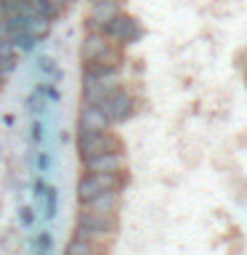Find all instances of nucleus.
I'll return each instance as SVG.
<instances>
[{"label": "nucleus", "mask_w": 247, "mask_h": 255, "mask_svg": "<svg viewBox=\"0 0 247 255\" xmlns=\"http://www.w3.org/2000/svg\"><path fill=\"white\" fill-rule=\"evenodd\" d=\"M104 35H107L115 45L120 48H125V45H133V43H138V40L143 37V27H141V21L135 19V16L130 13H125V11H120L115 13L112 19L104 24Z\"/></svg>", "instance_id": "f257e3e1"}, {"label": "nucleus", "mask_w": 247, "mask_h": 255, "mask_svg": "<svg viewBox=\"0 0 247 255\" xmlns=\"http://www.w3.org/2000/svg\"><path fill=\"white\" fill-rule=\"evenodd\" d=\"M125 183V173H83L77 181V202L85 205L88 199H93L96 194L107 189H120Z\"/></svg>", "instance_id": "f03ea898"}, {"label": "nucleus", "mask_w": 247, "mask_h": 255, "mask_svg": "<svg viewBox=\"0 0 247 255\" xmlns=\"http://www.w3.org/2000/svg\"><path fill=\"white\" fill-rule=\"evenodd\" d=\"M104 151H123V141L112 130H93V133H77V154L80 159H91Z\"/></svg>", "instance_id": "7ed1b4c3"}, {"label": "nucleus", "mask_w": 247, "mask_h": 255, "mask_svg": "<svg viewBox=\"0 0 247 255\" xmlns=\"http://www.w3.org/2000/svg\"><path fill=\"white\" fill-rule=\"evenodd\" d=\"M99 107L104 109V115L109 117V123L117 125V123H125V120L133 117L135 99H133V93L127 91V88L117 85V88H112V91L107 93V99H104Z\"/></svg>", "instance_id": "20e7f679"}, {"label": "nucleus", "mask_w": 247, "mask_h": 255, "mask_svg": "<svg viewBox=\"0 0 247 255\" xmlns=\"http://www.w3.org/2000/svg\"><path fill=\"white\" fill-rule=\"evenodd\" d=\"M112 123L109 117L104 115V109L99 104H88L83 101L80 107V115H77V133H93V130H109Z\"/></svg>", "instance_id": "39448f33"}, {"label": "nucleus", "mask_w": 247, "mask_h": 255, "mask_svg": "<svg viewBox=\"0 0 247 255\" xmlns=\"http://www.w3.org/2000/svg\"><path fill=\"white\" fill-rule=\"evenodd\" d=\"M83 167L88 173H125L127 157L125 151H104L91 159H83Z\"/></svg>", "instance_id": "423d86ee"}, {"label": "nucleus", "mask_w": 247, "mask_h": 255, "mask_svg": "<svg viewBox=\"0 0 247 255\" xmlns=\"http://www.w3.org/2000/svg\"><path fill=\"white\" fill-rule=\"evenodd\" d=\"M120 11H123L120 0H99V3H91V11H88V19H85L88 32H101L104 24Z\"/></svg>", "instance_id": "0eeeda50"}, {"label": "nucleus", "mask_w": 247, "mask_h": 255, "mask_svg": "<svg viewBox=\"0 0 247 255\" xmlns=\"http://www.w3.org/2000/svg\"><path fill=\"white\" fill-rule=\"evenodd\" d=\"M112 45H115V43H112V40L104 35V32H88L85 40L80 43V59H83V64H88V61H99Z\"/></svg>", "instance_id": "6e6552de"}, {"label": "nucleus", "mask_w": 247, "mask_h": 255, "mask_svg": "<svg viewBox=\"0 0 247 255\" xmlns=\"http://www.w3.org/2000/svg\"><path fill=\"white\" fill-rule=\"evenodd\" d=\"M77 226L99 229V231H117V213H99V210L80 207V213H77Z\"/></svg>", "instance_id": "1a4fd4ad"}, {"label": "nucleus", "mask_w": 247, "mask_h": 255, "mask_svg": "<svg viewBox=\"0 0 247 255\" xmlns=\"http://www.w3.org/2000/svg\"><path fill=\"white\" fill-rule=\"evenodd\" d=\"M19 27L27 32V35L43 40L51 35V27H53V19H48L43 13H29V16H19Z\"/></svg>", "instance_id": "9d476101"}, {"label": "nucleus", "mask_w": 247, "mask_h": 255, "mask_svg": "<svg viewBox=\"0 0 247 255\" xmlns=\"http://www.w3.org/2000/svg\"><path fill=\"white\" fill-rule=\"evenodd\" d=\"M80 207H88V210H99V213H117L120 207V189H107L101 194H96L93 199H88L85 205Z\"/></svg>", "instance_id": "9b49d317"}, {"label": "nucleus", "mask_w": 247, "mask_h": 255, "mask_svg": "<svg viewBox=\"0 0 247 255\" xmlns=\"http://www.w3.org/2000/svg\"><path fill=\"white\" fill-rule=\"evenodd\" d=\"M112 91L109 85H104L99 77L88 75V72H83V101L88 104H101L104 99H107V93Z\"/></svg>", "instance_id": "f8f14e48"}, {"label": "nucleus", "mask_w": 247, "mask_h": 255, "mask_svg": "<svg viewBox=\"0 0 247 255\" xmlns=\"http://www.w3.org/2000/svg\"><path fill=\"white\" fill-rule=\"evenodd\" d=\"M75 237H77V239H85V242H91V245L104 247V250H107V245L115 239V231H99V229L77 226V229H75Z\"/></svg>", "instance_id": "ddd939ff"}, {"label": "nucleus", "mask_w": 247, "mask_h": 255, "mask_svg": "<svg viewBox=\"0 0 247 255\" xmlns=\"http://www.w3.org/2000/svg\"><path fill=\"white\" fill-rule=\"evenodd\" d=\"M64 255H104V247H96L91 242H85V239H72V242L67 245V250H64Z\"/></svg>", "instance_id": "4468645a"}, {"label": "nucleus", "mask_w": 247, "mask_h": 255, "mask_svg": "<svg viewBox=\"0 0 247 255\" xmlns=\"http://www.w3.org/2000/svg\"><path fill=\"white\" fill-rule=\"evenodd\" d=\"M0 3H3L5 16H29V13H35L32 5H29V0H0Z\"/></svg>", "instance_id": "2eb2a0df"}, {"label": "nucleus", "mask_w": 247, "mask_h": 255, "mask_svg": "<svg viewBox=\"0 0 247 255\" xmlns=\"http://www.w3.org/2000/svg\"><path fill=\"white\" fill-rule=\"evenodd\" d=\"M43 197H45V218L51 221V218H56V213H59V189L48 186Z\"/></svg>", "instance_id": "dca6fc26"}, {"label": "nucleus", "mask_w": 247, "mask_h": 255, "mask_svg": "<svg viewBox=\"0 0 247 255\" xmlns=\"http://www.w3.org/2000/svg\"><path fill=\"white\" fill-rule=\"evenodd\" d=\"M37 64H40V69H43L45 75H51V83H59V80H61V69L56 67V61H53V59L43 56V59H40Z\"/></svg>", "instance_id": "f3484780"}, {"label": "nucleus", "mask_w": 247, "mask_h": 255, "mask_svg": "<svg viewBox=\"0 0 247 255\" xmlns=\"http://www.w3.org/2000/svg\"><path fill=\"white\" fill-rule=\"evenodd\" d=\"M48 5V13H51V19H59V16L69 8V0H45Z\"/></svg>", "instance_id": "a211bd4d"}, {"label": "nucleus", "mask_w": 247, "mask_h": 255, "mask_svg": "<svg viewBox=\"0 0 247 255\" xmlns=\"http://www.w3.org/2000/svg\"><path fill=\"white\" fill-rule=\"evenodd\" d=\"M32 247H37V250L51 253V247H53V237L48 234V231H40V234L35 237V242H32Z\"/></svg>", "instance_id": "6ab92c4d"}, {"label": "nucleus", "mask_w": 247, "mask_h": 255, "mask_svg": "<svg viewBox=\"0 0 247 255\" xmlns=\"http://www.w3.org/2000/svg\"><path fill=\"white\" fill-rule=\"evenodd\" d=\"M40 99H43V93H40V88H35V93L27 99V109L32 112V115H40V112H43V101Z\"/></svg>", "instance_id": "aec40b11"}, {"label": "nucleus", "mask_w": 247, "mask_h": 255, "mask_svg": "<svg viewBox=\"0 0 247 255\" xmlns=\"http://www.w3.org/2000/svg\"><path fill=\"white\" fill-rule=\"evenodd\" d=\"M37 88H40V93H43L45 99H51V101H56V104L61 101V93L56 91V85H53V83H40Z\"/></svg>", "instance_id": "412c9836"}, {"label": "nucleus", "mask_w": 247, "mask_h": 255, "mask_svg": "<svg viewBox=\"0 0 247 255\" xmlns=\"http://www.w3.org/2000/svg\"><path fill=\"white\" fill-rule=\"evenodd\" d=\"M19 213H21V223H24V226H35V221H37L35 207H32V205H24Z\"/></svg>", "instance_id": "4be33fe9"}, {"label": "nucleus", "mask_w": 247, "mask_h": 255, "mask_svg": "<svg viewBox=\"0 0 247 255\" xmlns=\"http://www.w3.org/2000/svg\"><path fill=\"white\" fill-rule=\"evenodd\" d=\"M51 165H53V157L48 154V151H40V154H37V170L48 173V170H51Z\"/></svg>", "instance_id": "5701e85b"}, {"label": "nucleus", "mask_w": 247, "mask_h": 255, "mask_svg": "<svg viewBox=\"0 0 247 255\" xmlns=\"http://www.w3.org/2000/svg\"><path fill=\"white\" fill-rule=\"evenodd\" d=\"M29 138H32V143H43V123L40 120H35L29 125Z\"/></svg>", "instance_id": "b1692460"}, {"label": "nucleus", "mask_w": 247, "mask_h": 255, "mask_svg": "<svg viewBox=\"0 0 247 255\" xmlns=\"http://www.w3.org/2000/svg\"><path fill=\"white\" fill-rule=\"evenodd\" d=\"M45 189H48V183H45L43 178H35V181H32V197H35V199H43Z\"/></svg>", "instance_id": "393cba45"}, {"label": "nucleus", "mask_w": 247, "mask_h": 255, "mask_svg": "<svg viewBox=\"0 0 247 255\" xmlns=\"http://www.w3.org/2000/svg\"><path fill=\"white\" fill-rule=\"evenodd\" d=\"M16 64H19L16 59H3V56H0V69H3V72H8V75H11V72L16 69Z\"/></svg>", "instance_id": "a878e982"}, {"label": "nucleus", "mask_w": 247, "mask_h": 255, "mask_svg": "<svg viewBox=\"0 0 247 255\" xmlns=\"http://www.w3.org/2000/svg\"><path fill=\"white\" fill-rule=\"evenodd\" d=\"M13 123H16V117H13V115H5V117H3V125H8V128H11Z\"/></svg>", "instance_id": "bb28decb"}, {"label": "nucleus", "mask_w": 247, "mask_h": 255, "mask_svg": "<svg viewBox=\"0 0 247 255\" xmlns=\"http://www.w3.org/2000/svg\"><path fill=\"white\" fill-rule=\"evenodd\" d=\"M5 77H8V72H3V69H0V85L5 83Z\"/></svg>", "instance_id": "cd10ccee"}, {"label": "nucleus", "mask_w": 247, "mask_h": 255, "mask_svg": "<svg viewBox=\"0 0 247 255\" xmlns=\"http://www.w3.org/2000/svg\"><path fill=\"white\" fill-rule=\"evenodd\" d=\"M35 255H48L45 250H37V247H35Z\"/></svg>", "instance_id": "c85d7f7f"}, {"label": "nucleus", "mask_w": 247, "mask_h": 255, "mask_svg": "<svg viewBox=\"0 0 247 255\" xmlns=\"http://www.w3.org/2000/svg\"><path fill=\"white\" fill-rule=\"evenodd\" d=\"M3 16H5V11H3V3H0V19H3Z\"/></svg>", "instance_id": "c756f323"}, {"label": "nucleus", "mask_w": 247, "mask_h": 255, "mask_svg": "<svg viewBox=\"0 0 247 255\" xmlns=\"http://www.w3.org/2000/svg\"><path fill=\"white\" fill-rule=\"evenodd\" d=\"M72 3H75V0H69V5H72Z\"/></svg>", "instance_id": "7c9ffc66"}, {"label": "nucleus", "mask_w": 247, "mask_h": 255, "mask_svg": "<svg viewBox=\"0 0 247 255\" xmlns=\"http://www.w3.org/2000/svg\"><path fill=\"white\" fill-rule=\"evenodd\" d=\"M245 83H247V77H245Z\"/></svg>", "instance_id": "2f4dec72"}]
</instances>
